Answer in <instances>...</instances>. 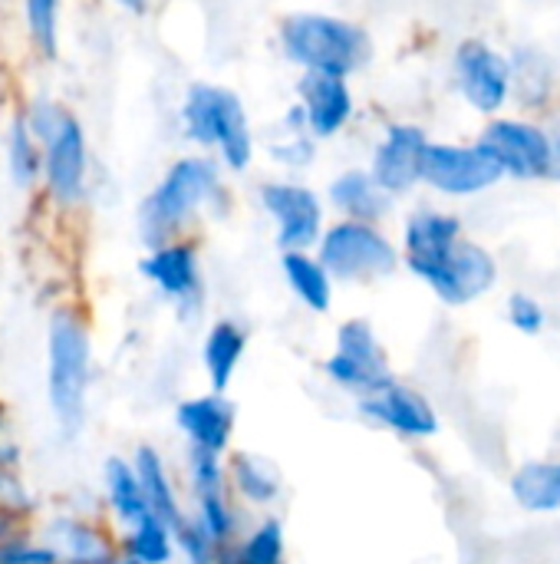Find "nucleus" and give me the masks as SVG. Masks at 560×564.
<instances>
[{"label":"nucleus","mask_w":560,"mask_h":564,"mask_svg":"<svg viewBox=\"0 0 560 564\" xmlns=\"http://www.w3.org/2000/svg\"><path fill=\"white\" fill-rule=\"evenodd\" d=\"M175 535H178V545H182V552L188 555V562L191 564L215 562V542L208 539V532L201 529V522H182V525L175 529Z\"/></svg>","instance_id":"obj_33"},{"label":"nucleus","mask_w":560,"mask_h":564,"mask_svg":"<svg viewBox=\"0 0 560 564\" xmlns=\"http://www.w3.org/2000/svg\"><path fill=\"white\" fill-rule=\"evenodd\" d=\"M122 7H129V10H135V13H145V7H149V0H119Z\"/></svg>","instance_id":"obj_40"},{"label":"nucleus","mask_w":560,"mask_h":564,"mask_svg":"<svg viewBox=\"0 0 560 564\" xmlns=\"http://www.w3.org/2000/svg\"><path fill=\"white\" fill-rule=\"evenodd\" d=\"M185 135L205 149H218L221 162L231 172H244L254 159V135L248 112L228 86L195 83L182 102Z\"/></svg>","instance_id":"obj_4"},{"label":"nucleus","mask_w":560,"mask_h":564,"mask_svg":"<svg viewBox=\"0 0 560 564\" xmlns=\"http://www.w3.org/2000/svg\"><path fill=\"white\" fill-rule=\"evenodd\" d=\"M142 274L172 301H191L198 297V254L195 245L168 241L162 248H152V254L139 264Z\"/></svg>","instance_id":"obj_16"},{"label":"nucleus","mask_w":560,"mask_h":564,"mask_svg":"<svg viewBox=\"0 0 560 564\" xmlns=\"http://www.w3.org/2000/svg\"><path fill=\"white\" fill-rule=\"evenodd\" d=\"M13 519H17V512H13V509H7V506H0V545H3V542H10L7 535L13 532Z\"/></svg>","instance_id":"obj_36"},{"label":"nucleus","mask_w":560,"mask_h":564,"mask_svg":"<svg viewBox=\"0 0 560 564\" xmlns=\"http://www.w3.org/2000/svg\"><path fill=\"white\" fill-rule=\"evenodd\" d=\"M508 317H512V324H515L518 330H525V334H538V330L545 327V311H541L538 301L528 297V294H515V297L508 301Z\"/></svg>","instance_id":"obj_34"},{"label":"nucleus","mask_w":560,"mask_h":564,"mask_svg":"<svg viewBox=\"0 0 560 564\" xmlns=\"http://www.w3.org/2000/svg\"><path fill=\"white\" fill-rule=\"evenodd\" d=\"M554 142V169H551V178H560V116H558V132L551 135Z\"/></svg>","instance_id":"obj_37"},{"label":"nucleus","mask_w":560,"mask_h":564,"mask_svg":"<svg viewBox=\"0 0 560 564\" xmlns=\"http://www.w3.org/2000/svg\"><path fill=\"white\" fill-rule=\"evenodd\" d=\"M455 83L475 112L495 116L512 96V59L485 40H462L455 50Z\"/></svg>","instance_id":"obj_9"},{"label":"nucleus","mask_w":560,"mask_h":564,"mask_svg":"<svg viewBox=\"0 0 560 564\" xmlns=\"http://www.w3.org/2000/svg\"><path fill=\"white\" fill-rule=\"evenodd\" d=\"M231 473H234L238 492H241L248 502H254V506H267V502H274L277 492H281V482H277L274 469H271L267 463H261L257 456H238L234 466H231Z\"/></svg>","instance_id":"obj_28"},{"label":"nucleus","mask_w":560,"mask_h":564,"mask_svg":"<svg viewBox=\"0 0 560 564\" xmlns=\"http://www.w3.org/2000/svg\"><path fill=\"white\" fill-rule=\"evenodd\" d=\"M7 489H13V486H10L7 469H3V459H0V506H7V499H3V496H7ZM7 509H10V506H7Z\"/></svg>","instance_id":"obj_39"},{"label":"nucleus","mask_w":560,"mask_h":564,"mask_svg":"<svg viewBox=\"0 0 560 564\" xmlns=\"http://www.w3.org/2000/svg\"><path fill=\"white\" fill-rule=\"evenodd\" d=\"M426 145H429V139H426L422 126H416V122L386 126L380 145L373 149V165H370L373 182L386 195H406L419 182Z\"/></svg>","instance_id":"obj_12"},{"label":"nucleus","mask_w":560,"mask_h":564,"mask_svg":"<svg viewBox=\"0 0 560 564\" xmlns=\"http://www.w3.org/2000/svg\"><path fill=\"white\" fill-rule=\"evenodd\" d=\"M505 175L515 178H551L554 169V142L538 122L528 119H492L475 139Z\"/></svg>","instance_id":"obj_6"},{"label":"nucleus","mask_w":560,"mask_h":564,"mask_svg":"<svg viewBox=\"0 0 560 564\" xmlns=\"http://www.w3.org/2000/svg\"><path fill=\"white\" fill-rule=\"evenodd\" d=\"M135 479L142 486V496H145V506L149 512L168 529L175 532L185 519H182V509H178V499H175V489L165 476V466L158 459V453L152 446H139L135 449Z\"/></svg>","instance_id":"obj_21"},{"label":"nucleus","mask_w":560,"mask_h":564,"mask_svg":"<svg viewBox=\"0 0 560 564\" xmlns=\"http://www.w3.org/2000/svg\"><path fill=\"white\" fill-rule=\"evenodd\" d=\"M327 274L343 281H363V278H386L396 271L399 254L393 241L366 221H337L320 238V258Z\"/></svg>","instance_id":"obj_5"},{"label":"nucleus","mask_w":560,"mask_h":564,"mask_svg":"<svg viewBox=\"0 0 560 564\" xmlns=\"http://www.w3.org/2000/svg\"><path fill=\"white\" fill-rule=\"evenodd\" d=\"M512 492L528 512L560 509V463H528L525 469H518Z\"/></svg>","instance_id":"obj_24"},{"label":"nucleus","mask_w":560,"mask_h":564,"mask_svg":"<svg viewBox=\"0 0 560 564\" xmlns=\"http://www.w3.org/2000/svg\"><path fill=\"white\" fill-rule=\"evenodd\" d=\"M106 492H109V502H112V509L119 512V519H125V522H142L145 516H152L149 512V506H145V496H142V486H139V479H135V469L125 463V459H119V456H109L106 459Z\"/></svg>","instance_id":"obj_25"},{"label":"nucleus","mask_w":560,"mask_h":564,"mask_svg":"<svg viewBox=\"0 0 560 564\" xmlns=\"http://www.w3.org/2000/svg\"><path fill=\"white\" fill-rule=\"evenodd\" d=\"M7 165H10V178L20 188H33L36 178L43 175V149L33 139V132L26 129L23 116H17L10 122V132H7Z\"/></svg>","instance_id":"obj_26"},{"label":"nucleus","mask_w":560,"mask_h":564,"mask_svg":"<svg viewBox=\"0 0 560 564\" xmlns=\"http://www.w3.org/2000/svg\"><path fill=\"white\" fill-rule=\"evenodd\" d=\"M505 178L502 165L475 142V145H455V142H429L422 152L419 182L442 195H479Z\"/></svg>","instance_id":"obj_7"},{"label":"nucleus","mask_w":560,"mask_h":564,"mask_svg":"<svg viewBox=\"0 0 560 564\" xmlns=\"http://www.w3.org/2000/svg\"><path fill=\"white\" fill-rule=\"evenodd\" d=\"M413 274H419L446 304H469L495 284L498 268L482 245L459 238L446 254L416 264Z\"/></svg>","instance_id":"obj_8"},{"label":"nucleus","mask_w":560,"mask_h":564,"mask_svg":"<svg viewBox=\"0 0 560 564\" xmlns=\"http://www.w3.org/2000/svg\"><path fill=\"white\" fill-rule=\"evenodd\" d=\"M241 564H281L284 562V529L277 519H267L248 542L238 549Z\"/></svg>","instance_id":"obj_32"},{"label":"nucleus","mask_w":560,"mask_h":564,"mask_svg":"<svg viewBox=\"0 0 560 564\" xmlns=\"http://www.w3.org/2000/svg\"><path fill=\"white\" fill-rule=\"evenodd\" d=\"M327 377L347 390L376 393L393 383L386 357L366 321H347L337 330V354L327 360Z\"/></svg>","instance_id":"obj_10"},{"label":"nucleus","mask_w":560,"mask_h":564,"mask_svg":"<svg viewBox=\"0 0 560 564\" xmlns=\"http://www.w3.org/2000/svg\"><path fill=\"white\" fill-rule=\"evenodd\" d=\"M129 558H135L139 564H168L172 539H168V529L155 516H145L142 522H135V532L129 535Z\"/></svg>","instance_id":"obj_30"},{"label":"nucleus","mask_w":560,"mask_h":564,"mask_svg":"<svg viewBox=\"0 0 560 564\" xmlns=\"http://www.w3.org/2000/svg\"><path fill=\"white\" fill-rule=\"evenodd\" d=\"M241 354H244V334L238 324L231 321H218L208 337H205V370L211 377V390L224 397L238 364H241Z\"/></svg>","instance_id":"obj_23"},{"label":"nucleus","mask_w":560,"mask_h":564,"mask_svg":"<svg viewBox=\"0 0 560 564\" xmlns=\"http://www.w3.org/2000/svg\"><path fill=\"white\" fill-rule=\"evenodd\" d=\"M0 420H3V406H0Z\"/></svg>","instance_id":"obj_41"},{"label":"nucleus","mask_w":560,"mask_h":564,"mask_svg":"<svg viewBox=\"0 0 560 564\" xmlns=\"http://www.w3.org/2000/svg\"><path fill=\"white\" fill-rule=\"evenodd\" d=\"M23 20L36 50L53 59L59 50V0H23Z\"/></svg>","instance_id":"obj_29"},{"label":"nucleus","mask_w":560,"mask_h":564,"mask_svg":"<svg viewBox=\"0 0 560 564\" xmlns=\"http://www.w3.org/2000/svg\"><path fill=\"white\" fill-rule=\"evenodd\" d=\"M175 423L182 426V433L191 440V446L208 449V453H221L231 440V426H234V406L221 397V393H208L198 400H185L175 410Z\"/></svg>","instance_id":"obj_17"},{"label":"nucleus","mask_w":560,"mask_h":564,"mask_svg":"<svg viewBox=\"0 0 560 564\" xmlns=\"http://www.w3.org/2000/svg\"><path fill=\"white\" fill-rule=\"evenodd\" d=\"M43 149V182L53 202L76 205L86 188V132L76 116L66 119V126L40 145Z\"/></svg>","instance_id":"obj_13"},{"label":"nucleus","mask_w":560,"mask_h":564,"mask_svg":"<svg viewBox=\"0 0 560 564\" xmlns=\"http://www.w3.org/2000/svg\"><path fill=\"white\" fill-rule=\"evenodd\" d=\"M59 535H63V545L69 552V564H109V545L86 525H76V522H59L56 525Z\"/></svg>","instance_id":"obj_31"},{"label":"nucleus","mask_w":560,"mask_h":564,"mask_svg":"<svg viewBox=\"0 0 560 564\" xmlns=\"http://www.w3.org/2000/svg\"><path fill=\"white\" fill-rule=\"evenodd\" d=\"M218 165L205 155L178 159L162 182L145 195L139 208V235L149 248H162L182 231V225L218 195Z\"/></svg>","instance_id":"obj_2"},{"label":"nucleus","mask_w":560,"mask_h":564,"mask_svg":"<svg viewBox=\"0 0 560 564\" xmlns=\"http://www.w3.org/2000/svg\"><path fill=\"white\" fill-rule=\"evenodd\" d=\"M188 466H191V486H195V499L201 506V529L208 532V539L215 545H221L231 535V512L224 502V489H221V469H218V456L208 449L191 446L188 453Z\"/></svg>","instance_id":"obj_18"},{"label":"nucleus","mask_w":560,"mask_h":564,"mask_svg":"<svg viewBox=\"0 0 560 564\" xmlns=\"http://www.w3.org/2000/svg\"><path fill=\"white\" fill-rule=\"evenodd\" d=\"M330 202L337 212H343L350 221H380L393 208V195H386L370 172L363 169H347L330 182Z\"/></svg>","instance_id":"obj_19"},{"label":"nucleus","mask_w":560,"mask_h":564,"mask_svg":"<svg viewBox=\"0 0 560 564\" xmlns=\"http://www.w3.org/2000/svg\"><path fill=\"white\" fill-rule=\"evenodd\" d=\"M215 564H241V562H238V552H234V549H221V552L215 555Z\"/></svg>","instance_id":"obj_38"},{"label":"nucleus","mask_w":560,"mask_h":564,"mask_svg":"<svg viewBox=\"0 0 560 564\" xmlns=\"http://www.w3.org/2000/svg\"><path fill=\"white\" fill-rule=\"evenodd\" d=\"M459 238H462V221L455 215L422 208V212L409 215V221H406V238H403L406 241V264L409 268L426 264V261L446 254Z\"/></svg>","instance_id":"obj_20"},{"label":"nucleus","mask_w":560,"mask_h":564,"mask_svg":"<svg viewBox=\"0 0 560 564\" xmlns=\"http://www.w3.org/2000/svg\"><path fill=\"white\" fill-rule=\"evenodd\" d=\"M261 205L277 221V245L281 251H307L320 241L323 205L317 192L300 182H267L261 185Z\"/></svg>","instance_id":"obj_11"},{"label":"nucleus","mask_w":560,"mask_h":564,"mask_svg":"<svg viewBox=\"0 0 560 564\" xmlns=\"http://www.w3.org/2000/svg\"><path fill=\"white\" fill-rule=\"evenodd\" d=\"M281 50L290 63L304 73H327V76H350L366 66L373 43L370 33L343 17L333 13H290L281 23Z\"/></svg>","instance_id":"obj_1"},{"label":"nucleus","mask_w":560,"mask_h":564,"mask_svg":"<svg viewBox=\"0 0 560 564\" xmlns=\"http://www.w3.org/2000/svg\"><path fill=\"white\" fill-rule=\"evenodd\" d=\"M89 383V334L73 311H56L46 334V393L66 440L83 426Z\"/></svg>","instance_id":"obj_3"},{"label":"nucleus","mask_w":560,"mask_h":564,"mask_svg":"<svg viewBox=\"0 0 560 564\" xmlns=\"http://www.w3.org/2000/svg\"><path fill=\"white\" fill-rule=\"evenodd\" d=\"M300 116L310 139H333L353 116V89L343 76L304 73L297 83Z\"/></svg>","instance_id":"obj_14"},{"label":"nucleus","mask_w":560,"mask_h":564,"mask_svg":"<svg viewBox=\"0 0 560 564\" xmlns=\"http://www.w3.org/2000/svg\"><path fill=\"white\" fill-rule=\"evenodd\" d=\"M360 410L386 426H393L403 436H432L439 430V420L432 413V406L426 403V397H419L416 390H406L399 383H389L376 393H370Z\"/></svg>","instance_id":"obj_15"},{"label":"nucleus","mask_w":560,"mask_h":564,"mask_svg":"<svg viewBox=\"0 0 560 564\" xmlns=\"http://www.w3.org/2000/svg\"><path fill=\"white\" fill-rule=\"evenodd\" d=\"M274 159L284 162V165H294V169L310 165V159H314V139L304 135V132H287V142H277L274 145Z\"/></svg>","instance_id":"obj_35"},{"label":"nucleus","mask_w":560,"mask_h":564,"mask_svg":"<svg viewBox=\"0 0 560 564\" xmlns=\"http://www.w3.org/2000/svg\"><path fill=\"white\" fill-rule=\"evenodd\" d=\"M518 86V96L525 106H545L551 96V76H548V59L535 50H521L512 56V89Z\"/></svg>","instance_id":"obj_27"},{"label":"nucleus","mask_w":560,"mask_h":564,"mask_svg":"<svg viewBox=\"0 0 560 564\" xmlns=\"http://www.w3.org/2000/svg\"><path fill=\"white\" fill-rule=\"evenodd\" d=\"M281 268H284V278L290 284V291L317 314L330 311V297H333V288H330V274L323 271V264L317 258H310L307 251H284L281 258Z\"/></svg>","instance_id":"obj_22"}]
</instances>
